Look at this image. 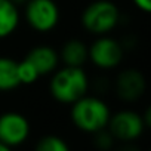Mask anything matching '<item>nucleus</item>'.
Listing matches in <instances>:
<instances>
[{
    "label": "nucleus",
    "mask_w": 151,
    "mask_h": 151,
    "mask_svg": "<svg viewBox=\"0 0 151 151\" xmlns=\"http://www.w3.org/2000/svg\"><path fill=\"white\" fill-rule=\"evenodd\" d=\"M49 91L53 99L61 104H73L89 91V77L82 67H67L52 73Z\"/></svg>",
    "instance_id": "obj_1"
},
{
    "label": "nucleus",
    "mask_w": 151,
    "mask_h": 151,
    "mask_svg": "<svg viewBox=\"0 0 151 151\" xmlns=\"http://www.w3.org/2000/svg\"><path fill=\"white\" fill-rule=\"evenodd\" d=\"M111 111L107 102L98 96L85 95L71 104V120L74 126L85 133H95L105 129Z\"/></svg>",
    "instance_id": "obj_2"
},
{
    "label": "nucleus",
    "mask_w": 151,
    "mask_h": 151,
    "mask_svg": "<svg viewBox=\"0 0 151 151\" xmlns=\"http://www.w3.org/2000/svg\"><path fill=\"white\" fill-rule=\"evenodd\" d=\"M120 22V11L111 0H96L86 6L82 14V25L95 36L113 31Z\"/></svg>",
    "instance_id": "obj_3"
},
{
    "label": "nucleus",
    "mask_w": 151,
    "mask_h": 151,
    "mask_svg": "<svg viewBox=\"0 0 151 151\" xmlns=\"http://www.w3.org/2000/svg\"><path fill=\"white\" fill-rule=\"evenodd\" d=\"M107 129L119 142H135L147 129L142 114L133 110H120L110 116Z\"/></svg>",
    "instance_id": "obj_4"
},
{
    "label": "nucleus",
    "mask_w": 151,
    "mask_h": 151,
    "mask_svg": "<svg viewBox=\"0 0 151 151\" xmlns=\"http://www.w3.org/2000/svg\"><path fill=\"white\" fill-rule=\"evenodd\" d=\"M24 6L25 21L33 30L47 33L58 25L59 8L55 0H28Z\"/></svg>",
    "instance_id": "obj_5"
},
{
    "label": "nucleus",
    "mask_w": 151,
    "mask_h": 151,
    "mask_svg": "<svg viewBox=\"0 0 151 151\" xmlns=\"http://www.w3.org/2000/svg\"><path fill=\"white\" fill-rule=\"evenodd\" d=\"M123 45L108 36H98V39L88 46V59L101 70H111L120 65L123 61Z\"/></svg>",
    "instance_id": "obj_6"
},
{
    "label": "nucleus",
    "mask_w": 151,
    "mask_h": 151,
    "mask_svg": "<svg viewBox=\"0 0 151 151\" xmlns=\"http://www.w3.org/2000/svg\"><path fill=\"white\" fill-rule=\"evenodd\" d=\"M30 122L17 111H6L0 114V142L14 148L22 145L30 136Z\"/></svg>",
    "instance_id": "obj_7"
},
{
    "label": "nucleus",
    "mask_w": 151,
    "mask_h": 151,
    "mask_svg": "<svg viewBox=\"0 0 151 151\" xmlns=\"http://www.w3.org/2000/svg\"><path fill=\"white\" fill-rule=\"evenodd\" d=\"M116 95L126 102L138 101L147 91V80L144 74L136 68L122 70L114 82Z\"/></svg>",
    "instance_id": "obj_8"
},
{
    "label": "nucleus",
    "mask_w": 151,
    "mask_h": 151,
    "mask_svg": "<svg viewBox=\"0 0 151 151\" xmlns=\"http://www.w3.org/2000/svg\"><path fill=\"white\" fill-rule=\"evenodd\" d=\"M25 59L34 65V68L37 70L40 77L42 76L52 74L59 64V55H58L56 49H53L52 46H47V45H40V46L33 47L27 53Z\"/></svg>",
    "instance_id": "obj_9"
},
{
    "label": "nucleus",
    "mask_w": 151,
    "mask_h": 151,
    "mask_svg": "<svg viewBox=\"0 0 151 151\" xmlns=\"http://www.w3.org/2000/svg\"><path fill=\"white\" fill-rule=\"evenodd\" d=\"M58 55L67 67H82L88 61V45L79 39L67 40Z\"/></svg>",
    "instance_id": "obj_10"
},
{
    "label": "nucleus",
    "mask_w": 151,
    "mask_h": 151,
    "mask_svg": "<svg viewBox=\"0 0 151 151\" xmlns=\"http://www.w3.org/2000/svg\"><path fill=\"white\" fill-rule=\"evenodd\" d=\"M19 25V9L11 0H0V39L15 33Z\"/></svg>",
    "instance_id": "obj_11"
},
{
    "label": "nucleus",
    "mask_w": 151,
    "mask_h": 151,
    "mask_svg": "<svg viewBox=\"0 0 151 151\" xmlns=\"http://www.w3.org/2000/svg\"><path fill=\"white\" fill-rule=\"evenodd\" d=\"M18 62L9 56H0V92H9L19 86Z\"/></svg>",
    "instance_id": "obj_12"
},
{
    "label": "nucleus",
    "mask_w": 151,
    "mask_h": 151,
    "mask_svg": "<svg viewBox=\"0 0 151 151\" xmlns=\"http://www.w3.org/2000/svg\"><path fill=\"white\" fill-rule=\"evenodd\" d=\"M34 151H70V147L61 136L46 135L37 141Z\"/></svg>",
    "instance_id": "obj_13"
},
{
    "label": "nucleus",
    "mask_w": 151,
    "mask_h": 151,
    "mask_svg": "<svg viewBox=\"0 0 151 151\" xmlns=\"http://www.w3.org/2000/svg\"><path fill=\"white\" fill-rule=\"evenodd\" d=\"M18 77L21 85H33L39 80L40 76L34 68V65L24 58L21 62H18Z\"/></svg>",
    "instance_id": "obj_14"
},
{
    "label": "nucleus",
    "mask_w": 151,
    "mask_h": 151,
    "mask_svg": "<svg viewBox=\"0 0 151 151\" xmlns=\"http://www.w3.org/2000/svg\"><path fill=\"white\" fill-rule=\"evenodd\" d=\"M92 135H93V139H92L93 147L98 151H111L114 148L116 142H117L114 139V136L111 135V132L107 127L105 129H101V130H98V132H95Z\"/></svg>",
    "instance_id": "obj_15"
},
{
    "label": "nucleus",
    "mask_w": 151,
    "mask_h": 151,
    "mask_svg": "<svg viewBox=\"0 0 151 151\" xmlns=\"http://www.w3.org/2000/svg\"><path fill=\"white\" fill-rule=\"evenodd\" d=\"M111 151H141L133 142H120L119 145H114Z\"/></svg>",
    "instance_id": "obj_16"
},
{
    "label": "nucleus",
    "mask_w": 151,
    "mask_h": 151,
    "mask_svg": "<svg viewBox=\"0 0 151 151\" xmlns=\"http://www.w3.org/2000/svg\"><path fill=\"white\" fill-rule=\"evenodd\" d=\"M132 2L139 11H142L145 14L151 12V0H132Z\"/></svg>",
    "instance_id": "obj_17"
},
{
    "label": "nucleus",
    "mask_w": 151,
    "mask_h": 151,
    "mask_svg": "<svg viewBox=\"0 0 151 151\" xmlns=\"http://www.w3.org/2000/svg\"><path fill=\"white\" fill-rule=\"evenodd\" d=\"M11 2H12V3H14V5H17V6H18V8H19V6H21V5H25V3H27V2H28V0H11Z\"/></svg>",
    "instance_id": "obj_18"
},
{
    "label": "nucleus",
    "mask_w": 151,
    "mask_h": 151,
    "mask_svg": "<svg viewBox=\"0 0 151 151\" xmlns=\"http://www.w3.org/2000/svg\"><path fill=\"white\" fill-rule=\"evenodd\" d=\"M0 151H14L11 147H8L6 144H3V142H0Z\"/></svg>",
    "instance_id": "obj_19"
}]
</instances>
